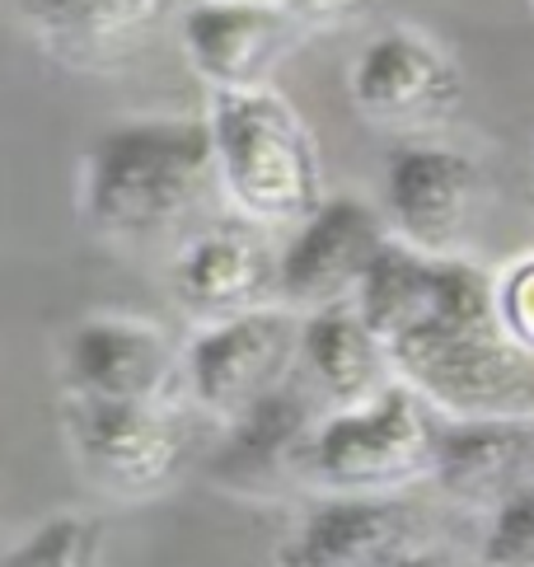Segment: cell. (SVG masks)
<instances>
[{"label":"cell","mask_w":534,"mask_h":567,"mask_svg":"<svg viewBox=\"0 0 534 567\" xmlns=\"http://www.w3.org/2000/svg\"><path fill=\"white\" fill-rule=\"evenodd\" d=\"M305 38L310 29L291 10L263 0H202L178 19V48L207 94L267 85Z\"/></svg>","instance_id":"cell-14"},{"label":"cell","mask_w":534,"mask_h":567,"mask_svg":"<svg viewBox=\"0 0 534 567\" xmlns=\"http://www.w3.org/2000/svg\"><path fill=\"white\" fill-rule=\"evenodd\" d=\"M347 99L366 127L399 141H427L460 113L464 71L431 33L394 24L352 56Z\"/></svg>","instance_id":"cell-6"},{"label":"cell","mask_w":534,"mask_h":567,"mask_svg":"<svg viewBox=\"0 0 534 567\" xmlns=\"http://www.w3.org/2000/svg\"><path fill=\"white\" fill-rule=\"evenodd\" d=\"M427 544V520L408 497L319 493L281 535L277 567H394Z\"/></svg>","instance_id":"cell-13"},{"label":"cell","mask_w":534,"mask_h":567,"mask_svg":"<svg viewBox=\"0 0 534 567\" xmlns=\"http://www.w3.org/2000/svg\"><path fill=\"white\" fill-rule=\"evenodd\" d=\"M376 0H281V10H291L305 29H338V24H352L371 10Z\"/></svg>","instance_id":"cell-21"},{"label":"cell","mask_w":534,"mask_h":567,"mask_svg":"<svg viewBox=\"0 0 534 567\" xmlns=\"http://www.w3.org/2000/svg\"><path fill=\"white\" fill-rule=\"evenodd\" d=\"M263 6H281V0H263Z\"/></svg>","instance_id":"cell-23"},{"label":"cell","mask_w":534,"mask_h":567,"mask_svg":"<svg viewBox=\"0 0 534 567\" xmlns=\"http://www.w3.org/2000/svg\"><path fill=\"white\" fill-rule=\"evenodd\" d=\"M300 319L286 306H263L249 315L202 323L183 348L188 399L216 422H230L273 394L300 367Z\"/></svg>","instance_id":"cell-8"},{"label":"cell","mask_w":534,"mask_h":567,"mask_svg":"<svg viewBox=\"0 0 534 567\" xmlns=\"http://www.w3.org/2000/svg\"><path fill=\"white\" fill-rule=\"evenodd\" d=\"M394 239L376 202L338 193L296 226L277 262V300L296 315L352 306L371 262Z\"/></svg>","instance_id":"cell-10"},{"label":"cell","mask_w":534,"mask_h":567,"mask_svg":"<svg viewBox=\"0 0 534 567\" xmlns=\"http://www.w3.org/2000/svg\"><path fill=\"white\" fill-rule=\"evenodd\" d=\"M178 0H19V19L52 62L113 71L155 43Z\"/></svg>","instance_id":"cell-15"},{"label":"cell","mask_w":534,"mask_h":567,"mask_svg":"<svg viewBox=\"0 0 534 567\" xmlns=\"http://www.w3.org/2000/svg\"><path fill=\"white\" fill-rule=\"evenodd\" d=\"M479 563L483 567H534V483L511 493L497 512H487Z\"/></svg>","instance_id":"cell-19"},{"label":"cell","mask_w":534,"mask_h":567,"mask_svg":"<svg viewBox=\"0 0 534 567\" xmlns=\"http://www.w3.org/2000/svg\"><path fill=\"white\" fill-rule=\"evenodd\" d=\"M281 254L267 239V226L249 216H220L207 230H193L170 262V291L197 323H220L277 300Z\"/></svg>","instance_id":"cell-12"},{"label":"cell","mask_w":534,"mask_h":567,"mask_svg":"<svg viewBox=\"0 0 534 567\" xmlns=\"http://www.w3.org/2000/svg\"><path fill=\"white\" fill-rule=\"evenodd\" d=\"M431 483L464 512H497L534 483V417H441Z\"/></svg>","instance_id":"cell-16"},{"label":"cell","mask_w":534,"mask_h":567,"mask_svg":"<svg viewBox=\"0 0 534 567\" xmlns=\"http://www.w3.org/2000/svg\"><path fill=\"white\" fill-rule=\"evenodd\" d=\"M99 525L85 512H57L0 554V567H94Z\"/></svg>","instance_id":"cell-18"},{"label":"cell","mask_w":534,"mask_h":567,"mask_svg":"<svg viewBox=\"0 0 534 567\" xmlns=\"http://www.w3.org/2000/svg\"><path fill=\"white\" fill-rule=\"evenodd\" d=\"M487 197V174L469 151L445 141H399L384 159V202L380 212L403 245L422 254L455 258L479 220Z\"/></svg>","instance_id":"cell-9"},{"label":"cell","mask_w":534,"mask_h":567,"mask_svg":"<svg viewBox=\"0 0 534 567\" xmlns=\"http://www.w3.org/2000/svg\"><path fill=\"white\" fill-rule=\"evenodd\" d=\"M394 567H464L455 554H445V549H437V544H422V549H413V554H403Z\"/></svg>","instance_id":"cell-22"},{"label":"cell","mask_w":534,"mask_h":567,"mask_svg":"<svg viewBox=\"0 0 534 567\" xmlns=\"http://www.w3.org/2000/svg\"><path fill=\"white\" fill-rule=\"evenodd\" d=\"M202 117L216 141L220 193L239 216L277 230L300 226L310 212H319V202L328 197L319 141L291 99L273 85L225 90L207 94Z\"/></svg>","instance_id":"cell-3"},{"label":"cell","mask_w":534,"mask_h":567,"mask_svg":"<svg viewBox=\"0 0 534 567\" xmlns=\"http://www.w3.org/2000/svg\"><path fill=\"white\" fill-rule=\"evenodd\" d=\"M324 413V399L296 371L254 409L220 422L225 432L207 460V478L225 497L244 502L296 497V488H310V441Z\"/></svg>","instance_id":"cell-7"},{"label":"cell","mask_w":534,"mask_h":567,"mask_svg":"<svg viewBox=\"0 0 534 567\" xmlns=\"http://www.w3.org/2000/svg\"><path fill=\"white\" fill-rule=\"evenodd\" d=\"M300 380L324 399L328 413L357 409L394 384L384 342L371 333L357 306L315 310L300 319Z\"/></svg>","instance_id":"cell-17"},{"label":"cell","mask_w":534,"mask_h":567,"mask_svg":"<svg viewBox=\"0 0 534 567\" xmlns=\"http://www.w3.org/2000/svg\"><path fill=\"white\" fill-rule=\"evenodd\" d=\"M220 188L207 117H141L109 127L85 155L80 212L109 239H155Z\"/></svg>","instance_id":"cell-2"},{"label":"cell","mask_w":534,"mask_h":567,"mask_svg":"<svg viewBox=\"0 0 534 567\" xmlns=\"http://www.w3.org/2000/svg\"><path fill=\"white\" fill-rule=\"evenodd\" d=\"M61 427L85 478L117 502L164 497L193 455V422L183 403L66 399Z\"/></svg>","instance_id":"cell-5"},{"label":"cell","mask_w":534,"mask_h":567,"mask_svg":"<svg viewBox=\"0 0 534 567\" xmlns=\"http://www.w3.org/2000/svg\"><path fill=\"white\" fill-rule=\"evenodd\" d=\"M492 300L506 338L534 357V249L492 272Z\"/></svg>","instance_id":"cell-20"},{"label":"cell","mask_w":534,"mask_h":567,"mask_svg":"<svg viewBox=\"0 0 534 567\" xmlns=\"http://www.w3.org/2000/svg\"><path fill=\"white\" fill-rule=\"evenodd\" d=\"M437 409L408 390L403 380H394L357 409L324 413L310 441V488L403 497L437 470Z\"/></svg>","instance_id":"cell-4"},{"label":"cell","mask_w":534,"mask_h":567,"mask_svg":"<svg viewBox=\"0 0 534 567\" xmlns=\"http://www.w3.org/2000/svg\"><path fill=\"white\" fill-rule=\"evenodd\" d=\"M61 390L104 403H178L188 380L164 329L132 315H90L61 338Z\"/></svg>","instance_id":"cell-11"},{"label":"cell","mask_w":534,"mask_h":567,"mask_svg":"<svg viewBox=\"0 0 534 567\" xmlns=\"http://www.w3.org/2000/svg\"><path fill=\"white\" fill-rule=\"evenodd\" d=\"M394 380L441 417H534V357L506 338L492 272L464 254L437 258L431 287L384 342Z\"/></svg>","instance_id":"cell-1"}]
</instances>
